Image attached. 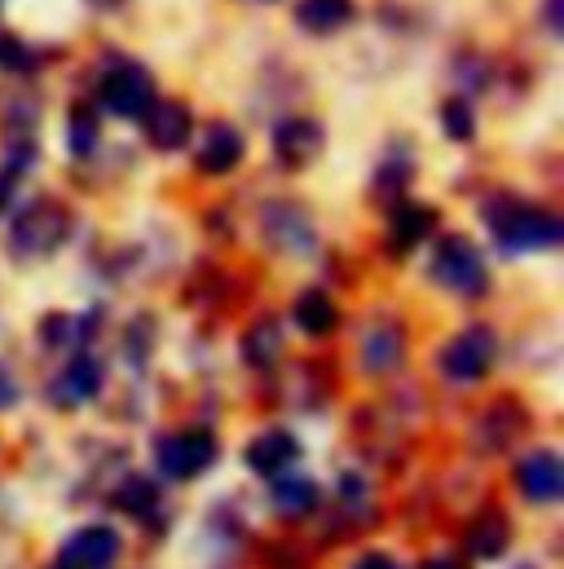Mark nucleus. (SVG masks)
Returning a JSON list of instances; mask_svg holds the SVG:
<instances>
[{"label": "nucleus", "mask_w": 564, "mask_h": 569, "mask_svg": "<svg viewBox=\"0 0 564 569\" xmlns=\"http://www.w3.org/2000/svg\"><path fill=\"white\" fill-rule=\"evenodd\" d=\"M485 226L494 234V243L503 252H538V248H556L564 239V221L556 212L525 203L516 194H498L485 203Z\"/></svg>", "instance_id": "obj_1"}, {"label": "nucleus", "mask_w": 564, "mask_h": 569, "mask_svg": "<svg viewBox=\"0 0 564 569\" xmlns=\"http://www.w3.org/2000/svg\"><path fill=\"white\" fill-rule=\"evenodd\" d=\"M67 239H71V208L58 203V199H36V203H27V208L13 217V230H9V248H13L22 261L49 257V252H58Z\"/></svg>", "instance_id": "obj_2"}, {"label": "nucleus", "mask_w": 564, "mask_h": 569, "mask_svg": "<svg viewBox=\"0 0 564 569\" xmlns=\"http://www.w3.org/2000/svg\"><path fill=\"white\" fill-rule=\"evenodd\" d=\"M432 279L454 291V296H485L490 274H485V257L463 239V234H450L436 243L432 252Z\"/></svg>", "instance_id": "obj_3"}, {"label": "nucleus", "mask_w": 564, "mask_h": 569, "mask_svg": "<svg viewBox=\"0 0 564 569\" xmlns=\"http://www.w3.org/2000/svg\"><path fill=\"white\" fill-rule=\"evenodd\" d=\"M98 102L115 120H141L159 98H154V80H150L145 67H138V62H115L102 76V84H98Z\"/></svg>", "instance_id": "obj_4"}, {"label": "nucleus", "mask_w": 564, "mask_h": 569, "mask_svg": "<svg viewBox=\"0 0 564 569\" xmlns=\"http://www.w3.org/2000/svg\"><path fill=\"white\" fill-rule=\"evenodd\" d=\"M494 353H498L494 331H490L485 322H472V327H463V331L441 349V371H445V380H454V385H476V380L494 367Z\"/></svg>", "instance_id": "obj_5"}, {"label": "nucleus", "mask_w": 564, "mask_h": 569, "mask_svg": "<svg viewBox=\"0 0 564 569\" xmlns=\"http://www.w3.org/2000/svg\"><path fill=\"white\" fill-rule=\"evenodd\" d=\"M154 455H159V468H163L168 477L190 481V477H199L203 468H212V459H216V437H212V432H199V428L168 432V437L154 446Z\"/></svg>", "instance_id": "obj_6"}, {"label": "nucleus", "mask_w": 564, "mask_h": 569, "mask_svg": "<svg viewBox=\"0 0 564 569\" xmlns=\"http://www.w3.org/2000/svg\"><path fill=\"white\" fill-rule=\"evenodd\" d=\"M115 557H120V535L111 526H84L58 552L62 569H107Z\"/></svg>", "instance_id": "obj_7"}, {"label": "nucleus", "mask_w": 564, "mask_h": 569, "mask_svg": "<svg viewBox=\"0 0 564 569\" xmlns=\"http://www.w3.org/2000/svg\"><path fill=\"white\" fill-rule=\"evenodd\" d=\"M326 142L322 124L309 120V116H286L279 129H274V154H279L282 168H304L318 159V150Z\"/></svg>", "instance_id": "obj_8"}, {"label": "nucleus", "mask_w": 564, "mask_h": 569, "mask_svg": "<svg viewBox=\"0 0 564 569\" xmlns=\"http://www.w3.org/2000/svg\"><path fill=\"white\" fill-rule=\"evenodd\" d=\"M516 486H521V495L534 499V503L561 499V490H564L561 459H556L552 450H530V455L516 463Z\"/></svg>", "instance_id": "obj_9"}, {"label": "nucleus", "mask_w": 564, "mask_h": 569, "mask_svg": "<svg viewBox=\"0 0 564 569\" xmlns=\"http://www.w3.org/2000/svg\"><path fill=\"white\" fill-rule=\"evenodd\" d=\"M243 133L234 129V124H225V120H216L208 133H203V142L194 150V163H199V172H208V177H225L230 168H239V159H243Z\"/></svg>", "instance_id": "obj_10"}, {"label": "nucleus", "mask_w": 564, "mask_h": 569, "mask_svg": "<svg viewBox=\"0 0 564 569\" xmlns=\"http://www.w3.org/2000/svg\"><path fill=\"white\" fill-rule=\"evenodd\" d=\"M194 133V116L185 102H154L145 111V138L154 150H181Z\"/></svg>", "instance_id": "obj_11"}, {"label": "nucleus", "mask_w": 564, "mask_h": 569, "mask_svg": "<svg viewBox=\"0 0 564 569\" xmlns=\"http://www.w3.org/2000/svg\"><path fill=\"white\" fill-rule=\"evenodd\" d=\"M265 234L282 252H313V226H309L304 208H295V203H270L265 208Z\"/></svg>", "instance_id": "obj_12"}, {"label": "nucleus", "mask_w": 564, "mask_h": 569, "mask_svg": "<svg viewBox=\"0 0 564 569\" xmlns=\"http://www.w3.org/2000/svg\"><path fill=\"white\" fill-rule=\"evenodd\" d=\"M98 385H102V367H98L93 358H71V362L62 367V376L53 380L49 398H53L58 407H84L89 398H98Z\"/></svg>", "instance_id": "obj_13"}, {"label": "nucleus", "mask_w": 564, "mask_h": 569, "mask_svg": "<svg viewBox=\"0 0 564 569\" xmlns=\"http://www.w3.org/2000/svg\"><path fill=\"white\" fill-rule=\"evenodd\" d=\"M432 230H436V208L432 203H397L389 212V239H393L397 252L420 248Z\"/></svg>", "instance_id": "obj_14"}, {"label": "nucleus", "mask_w": 564, "mask_h": 569, "mask_svg": "<svg viewBox=\"0 0 564 569\" xmlns=\"http://www.w3.org/2000/svg\"><path fill=\"white\" fill-rule=\"evenodd\" d=\"M402 358H406V331H402L397 322H380V327L362 340V362H366V371H375V376L397 371Z\"/></svg>", "instance_id": "obj_15"}, {"label": "nucleus", "mask_w": 564, "mask_h": 569, "mask_svg": "<svg viewBox=\"0 0 564 569\" xmlns=\"http://www.w3.org/2000/svg\"><path fill=\"white\" fill-rule=\"evenodd\" d=\"M357 13L353 0H300L295 4V22L309 31V36H331L340 27H349Z\"/></svg>", "instance_id": "obj_16"}, {"label": "nucleus", "mask_w": 564, "mask_h": 569, "mask_svg": "<svg viewBox=\"0 0 564 569\" xmlns=\"http://www.w3.org/2000/svg\"><path fill=\"white\" fill-rule=\"evenodd\" d=\"M291 318H295V327H300L304 336H326V331H335L340 309H335V300H331L326 291L309 287V291H300V296H295Z\"/></svg>", "instance_id": "obj_17"}, {"label": "nucleus", "mask_w": 564, "mask_h": 569, "mask_svg": "<svg viewBox=\"0 0 564 569\" xmlns=\"http://www.w3.org/2000/svg\"><path fill=\"white\" fill-rule=\"evenodd\" d=\"M295 455H300V446H295V437L282 432V428L261 432V437L248 446V463H252L256 472H282L286 463H295Z\"/></svg>", "instance_id": "obj_18"}, {"label": "nucleus", "mask_w": 564, "mask_h": 569, "mask_svg": "<svg viewBox=\"0 0 564 569\" xmlns=\"http://www.w3.org/2000/svg\"><path fill=\"white\" fill-rule=\"evenodd\" d=\"M279 353H282V327L274 318L256 322V327L243 336V358H248L252 367H274Z\"/></svg>", "instance_id": "obj_19"}, {"label": "nucleus", "mask_w": 564, "mask_h": 569, "mask_svg": "<svg viewBox=\"0 0 564 569\" xmlns=\"http://www.w3.org/2000/svg\"><path fill=\"white\" fill-rule=\"evenodd\" d=\"M67 146H71L75 159H89L98 150V116L89 107H75L67 116Z\"/></svg>", "instance_id": "obj_20"}, {"label": "nucleus", "mask_w": 564, "mask_h": 569, "mask_svg": "<svg viewBox=\"0 0 564 569\" xmlns=\"http://www.w3.org/2000/svg\"><path fill=\"white\" fill-rule=\"evenodd\" d=\"M411 172H415V159L406 150H389V159L375 172V190L380 194H402L411 186Z\"/></svg>", "instance_id": "obj_21"}, {"label": "nucleus", "mask_w": 564, "mask_h": 569, "mask_svg": "<svg viewBox=\"0 0 564 569\" xmlns=\"http://www.w3.org/2000/svg\"><path fill=\"white\" fill-rule=\"evenodd\" d=\"M507 548V526L494 517V521H481V526H472L467 530V552L472 557H481V561H490V557H498Z\"/></svg>", "instance_id": "obj_22"}, {"label": "nucleus", "mask_w": 564, "mask_h": 569, "mask_svg": "<svg viewBox=\"0 0 564 569\" xmlns=\"http://www.w3.org/2000/svg\"><path fill=\"white\" fill-rule=\"evenodd\" d=\"M313 503H318V486L304 481V477H291V481L274 486V508L279 512H309Z\"/></svg>", "instance_id": "obj_23"}, {"label": "nucleus", "mask_w": 564, "mask_h": 569, "mask_svg": "<svg viewBox=\"0 0 564 569\" xmlns=\"http://www.w3.org/2000/svg\"><path fill=\"white\" fill-rule=\"evenodd\" d=\"M441 129H445V138H450V142H472V133H476L472 107H467L463 98H450V102L441 107Z\"/></svg>", "instance_id": "obj_24"}, {"label": "nucleus", "mask_w": 564, "mask_h": 569, "mask_svg": "<svg viewBox=\"0 0 564 569\" xmlns=\"http://www.w3.org/2000/svg\"><path fill=\"white\" fill-rule=\"evenodd\" d=\"M0 67L4 71H31L36 67V53L18 36H0Z\"/></svg>", "instance_id": "obj_25"}, {"label": "nucleus", "mask_w": 564, "mask_h": 569, "mask_svg": "<svg viewBox=\"0 0 564 569\" xmlns=\"http://www.w3.org/2000/svg\"><path fill=\"white\" fill-rule=\"evenodd\" d=\"M115 503H120V508H129V512H145V508L154 503V486L133 477V481H124V490L115 495Z\"/></svg>", "instance_id": "obj_26"}, {"label": "nucleus", "mask_w": 564, "mask_h": 569, "mask_svg": "<svg viewBox=\"0 0 564 569\" xmlns=\"http://www.w3.org/2000/svg\"><path fill=\"white\" fill-rule=\"evenodd\" d=\"M13 398H18V385H13V376L0 367V407H13Z\"/></svg>", "instance_id": "obj_27"}, {"label": "nucleus", "mask_w": 564, "mask_h": 569, "mask_svg": "<svg viewBox=\"0 0 564 569\" xmlns=\"http://www.w3.org/2000/svg\"><path fill=\"white\" fill-rule=\"evenodd\" d=\"M353 569H402V566H397L393 557H362Z\"/></svg>", "instance_id": "obj_28"}, {"label": "nucleus", "mask_w": 564, "mask_h": 569, "mask_svg": "<svg viewBox=\"0 0 564 569\" xmlns=\"http://www.w3.org/2000/svg\"><path fill=\"white\" fill-rule=\"evenodd\" d=\"M547 18H552V27L561 31V0H547Z\"/></svg>", "instance_id": "obj_29"}, {"label": "nucleus", "mask_w": 564, "mask_h": 569, "mask_svg": "<svg viewBox=\"0 0 564 569\" xmlns=\"http://www.w3.org/2000/svg\"><path fill=\"white\" fill-rule=\"evenodd\" d=\"M423 569H463L459 561H450V557H436V561H427Z\"/></svg>", "instance_id": "obj_30"}, {"label": "nucleus", "mask_w": 564, "mask_h": 569, "mask_svg": "<svg viewBox=\"0 0 564 569\" xmlns=\"http://www.w3.org/2000/svg\"><path fill=\"white\" fill-rule=\"evenodd\" d=\"M93 4H98V9H120L124 0H93Z\"/></svg>", "instance_id": "obj_31"}]
</instances>
